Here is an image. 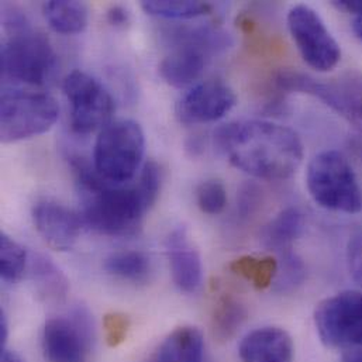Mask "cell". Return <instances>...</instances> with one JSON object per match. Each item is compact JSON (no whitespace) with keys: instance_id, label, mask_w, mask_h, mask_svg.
<instances>
[{"instance_id":"obj_7","label":"cell","mask_w":362,"mask_h":362,"mask_svg":"<svg viewBox=\"0 0 362 362\" xmlns=\"http://www.w3.org/2000/svg\"><path fill=\"white\" fill-rule=\"evenodd\" d=\"M279 89L313 96L341 115L362 132V74L347 72L337 79L322 81L298 71H281Z\"/></svg>"},{"instance_id":"obj_33","label":"cell","mask_w":362,"mask_h":362,"mask_svg":"<svg viewBox=\"0 0 362 362\" xmlns=\"http://www.w3.org/2000/svg\"><path fill=\"white\" fill-rule=\"evenodd\" d=\"M107 21L113 27H126L130 23V13L124 6L115 4L107 10Z\"/></svg>"},{"instance_id":"obj_32","label":"cell","mask_w":362,"mask_h":362,"mask_svg":"<svg viewBox=\"0 0 362 362\" xmlns=\"http://www.w3.org/2000/svg\"><path fill=\"white\" fill-rule=\"evenodd\" d=\"M258 190L255 186L250 185V186H245L241 192V199H240V203H238V207H240V211L243 216H248L252 213V210L257 207V203H258V196H257Z\"/></svg>"},{"instance_id":"obj_15","label":"cell","mask_w":362,"mask_h":362,"mask_svg":"<svg viewBox=\"0 0 362 362\" xmlns=\"http://www.w3.org/2000/svg\"><path fill=\"white\" fill-rule=\"evenodd\" d=\"M173 42L175 49L161 61L158 71L168 85L185 88L200 78L211 55L217 52L192 40H175Z\"/></svg>"},{"instance_id":"obj_31","label":"cell","mask_w":362,"mask_h":362,"mask_svg":"<svg viewBox=\"0 0 362 362\" xmlns=\"http://www.w3.org/2000/svg\"><path fill=\"white\" fill-rule=\"evenodd\" d=\"M334 6L353 14V31L362 41V0H340L334 1Z\"/></svg>"},{"instance_id":"obj_22","label":"cell","mask_w":362,"mask_h":362,"mask_svg":"<svg viewBox=\"0 0 362 362\" xmlns=\"http://www.w3.org/2000/svg\"><path fill=\"white\" fill-rule=\"evenodd\" d=\"M109 275L132 284H144L151 275V261L141 251H119L105 261Z\"/></svg>"},{"instance_id":"obj_5","label":"cell","mask_w":362,"mask_h":362,"mask_svg":"<svg viewBox=\"0 0 362 362\" xmlns=\"http://www.w3.org/2000/svg\"><path fill=\"white\" fill-rule=\"evenodd\" d=\"M57 54L49 40L31 27L7 34L1 44V78L30 86H44L55 75Z\"/></svg>"},{"instance_id":"obj_4","label":"cell","mask_w":362,"mask_h":362,"mask_svg":"<svg viewBox=\"0 0 362 362\" xmlns=\"http://www.w3.org/2000/svg\"><path fill=\"white\" fill-rule=\"evenodd\" d=\"M146 134L134 120H116L107 124L95 143L93 167L110 183L132 181L143 165Z\"/></svg>"},{"instance_id":"obj_3","label":"cell","mask_w":362,"mask_h":362,"mask_svg":"<svg viewBox=\"0 0 362 362\" xmlns=\"http://www.w3.org/2000/svg\"><path fill=\"white\" fill-rule=\"evenodd\" d=\"M310 197L320 207L344 214L362 211V187L349 158L337 150L316 154L306 171Z\"/></svg>"},{"instance_id":"obj_26","label":"cell","mask_w":362,"mask_h":362,"mask_svg":"<svg viewBox=\"0 0 362 362\" xmlns=\"http://www.w3.org/2000/svg\"><path fill=\"white\" fill-rule=\"evenodd\" d=\"M305 265L302 259L292 251L281 254L278 259V272L275 278V291L281 293L292 292L302 285L305 279Z\"/></svg>"},{"instance_id":"obj_28","label":"cell","mask_w":362,"mask_h":362,"mask_svg":"<svg viewBox=\"0 0 362 362\" xmlns=\"http://www.w3.org/2000/svg\"><path fill=\"white\" fill-rule=\"evenodd\" d=\"M130 327L132 322L127 315L119 312L107 313L103 317V333L106 344L112 349L122 346L129 336Z\"/></svg>"},{"instance_id":"obj_11","label":"cell","mask_w":362,"mask_h":362,"mask_svg":"<svg viewBox=\"0 0 362 362\" xmlns=\"http://www.w3.org/2000/svg\"><path fill=\"white\" fill-rule=\"evenodd\" d=\"M90 341V317L85 309H76L69 317L47 320L41 334L42 354L47 362H86Z\"/></svg>"},{"instance_id":"obj_27","label":"cell","mask_w":362,"mask_h":362,"mask_svg":"<svg viewBox=\"0 0 362 362\" xmlns=\"http://www.w3.org/2000/svg\"><path fill=\"white\" fill-rule=\"evenodd\" d=\"M196 202L203 213L217 216L227 206V190L217 180L202 182L196 189Z\"/></svg>"},{"instance_id":"obj_2","label":"cell","mask_w":362,"mask_h":362,"mask_svg":"<svg viewBox=\"0 0 362 362\" xmlns=\"http://www.w3.org/2000/svg\"><path fill=\"white\" fill-rule=\"evenodd\" d=\"M151 207L136 185L107 183L85 197L82 220L96 233L109 237L134 235Z\"/></svg>"},{"instance_id":"obj_1","label":"cell","mask_w":362,"mask_h":362,"mask_svg":"<svg viewBox=\"0 0 362 362\" xmlns=\"http://www.w3.org/2000/svg\"><path fill=\"white\" fill-rule=\"evenodd\" d=\"M214 144L234 168L267 181L291 178L305 157L299 134L268 120L227 123L216 130Z\"/></svg>"},{"instance_id":"obj_17","label":"cell","mask_w":362,"mask_h":362,"mask_svg":"<svg viewBox=\"0 0 362 362\" xmlns=\"http://www.w3.org/2000/svg\"><path fill=\"white\" fill-rule=\"evenodd\" d=\"M28 264L30 278L38 298L47 303L62 302L69 291V282L64 272L42 254H33Z\"/></svg>"},{"instance_id":"obj_23","label":"cell","mask_w":362,"mask_h":362,"mask_svg":"<svg viewBox=\"0 0 362 362\" xmlns=\"http://www.w3.org/2000/svg\"><path fill=\"white\" fill-rule=\"evenodd\" d=\"M230 269L248 281L257 289H267L274 285L278 272V259L271 255H243L230 264Z\"/></svg>"},{"instance_id":"obj_20","label":"cell","mask_w":362,"mask_h":362,"mask_svg":"<svg viewBox=\"0 0 362 362\" xmlns=\"http://www.w3.org/2000/svg\"><path fill=\"white\" fill-rule=\"evenodd\" d=\"M42 14L48 25L59 34L82 33L89 20L88 6L76 0H49L42 4Z\"/></svg>"},{"instance_id":"obj_29","label":"cell","mask_w":362,"mask_h":362,"mask_svg":"<svg viewBox=\"0 0 362 362\" xmlns=\"http://www.w3.org/2000/svg\"><path fill=\"white\" fill-rule=\"evenodd\" d=\"M163 170L161 167L154 163L150 161L147 163L140 174V178L137 182V186L140 189V192L143 193L146 202L148 203L150 207L154 206V203L157 202L160 192H161V186H163Z\"/></svg>"},{"instance_id":"obj_35","label":"cell","mask_w":362,"mask_h":362,"mask_svg":"<svg viewBox=\"0 0 362 362\" xmlns=\"http://www.w3.org/2000/svg\"><path fill=\"white\" fill-rule=\"evenodd\" d=\"M0 362H25L16 351H10V350H3L1 351V357Z\"/></svg>"},{"instance_id":"obj_16","label":"cell","mask_w":362,"mask_h":362,"mask_svg":"<svg viewBox=\"0 0 362 362\" xmlns=\"http://www.w3.org/2000/svg\"><path fill=\"white\" fill-rule=\"evenodd\" d=\"M293 354L291 334L275 326L252 330L238 347L241 362H293Z\"/></svg>"},{"instance_id":"obj_14","label":"cell","mask_w":362,"mask_h":362,"mask_svg":"<svg viewBox=\"0 0 362 362\" xmlns=\"http://www.w3.org/2000/svg\"><path fill=\"white\" fill-rule=\"evenodd\" d=\"M174 284L183 293H196L203 282V262L186 227L173 228L165 240Z\"/></svg>"},{"instance_id":"obj_37","label":"cell","mask_w":362,"mask_h":362,"mask_svg":"<svg viewBox=\"0 0 362 362\" xmlns=\"http://www.w3.org/2000/svg\"><path fill=\"white\" fill-rule=\"evenodd\" d=\"M356 148H357V151H358V156L362 158V144L361 143H358V144H356Z\"/></svg>"},{"instance_id":"obj_19","label":"cell","mask_w":362,"mask_h":362,"mask_svg":"<svg viewBox=\"0 0 362 362\" xmlns=\"http://www.w3.org/2000/svg\"><path fill=\"white\" fill-rule=\"evenodd\" d=\"M305 228V217L300 210L288 207L278 213L262 230L264 245L279 254L292 251L293 243Z\"/></svg>"},{"instance_id":"obj_18","label":"cell","mask_w":362,"mask_h":362,"mask_svg":"<svg viewBox=\"0 0 362 362\" xmlns=\"http://www.w3.org/2000/svg\"><path fill=\"white\" fill-rule=\"evenodd\" d=\"M204 341L200 330L182 326L170 333L157 351V362H203Z\"/></svg>"},{"instance_id":"obj_6","label":"cell","mask_w":362,"mask_h":362,"mask_svg":"<svg viewBox=\"0 0 362 362\" xmlns=\"http://www.w3.org/2000/svg\"><path fill=\"white\" fill-rule=\"evenodd\" d=\"M59 116L57 100L45 93L6 89L0 99V139L17 143L52 129Z\"/></svg>"},{"instance_id":"obj_12","label":"cell","mask_w":362,"mask_h":362,"mask_svg":"<svg viewBox=\"0 0 362 362\" xmlns=\"http://www.w3.org/2000/svg\"><path fill=\"white\" fill-rule=\"evenodd\" d=\"M237 105L234 90L221 81L194 85L177 105V116L183 124H206L227 116Z\"/></svg>"},{"instance_id":"obj_21","label":"cell","mask_w":362,"mask_h":362,"mask_svg":"<svg viewBox=\"0 0 362 362\" xmlns=\"http://www.w3.org/2000/svg\"><path fill=\"white\" fill-rule=\"evenodd\" d=\"M247 319V309L240 299L230 293H223L211 315V332L217 341H230L241 329Z\"/></svg>"},{"instance_id":"obj_10","label":"cell","mask_w":362,"mask_h":362,"mask_svg":"<svg viewBox=\"0 0 362 362\" xmlns=\"http://www.w3.org/2000/svg\"><path fill=\"white\" fill-rule=\"evenodd\" d=\"M320 341L329 349H362V292L344 291L319 302L313 315Z\"/></svg>"},{"instance_id":"obj_36","label":"cell","mask_w":362,"mask_h":362,"mask_svg":"<svg viewBox=\"0 0 362 362\" xmlns=\"http://www.w3.org/2000/svg\"><path fill=\"white\" fill-rule=\"evenodd\" d=\"M341 362H362V349H354L349 351Z\"/></svg>"},{"instance_id":"obj_8","label":"cell","mask_w":362,"mask_h":362,"mask_svg":"<svg viewBox=\"0 0 362 362\" xmlns=\"http://www.w3.org/2000/svg\"><path fill=\"white\" fill-rule=\"evenodd\" d=\"M289 34L302 59L317 72L333 71L341 59V48L322 16L308 4H295L286 16Z\"/></svg>"},{"instance_id":"obj_9","label":"cell","mask_w":362,"mask_h":362,"mask_svg":"<svg viewBox=\"0 0 362 362\" xmlns=\"http://www.w3.org/2000/svg\"><path fill=\"white\" fill-rule=\"evenodd\" d=\"M62 89L69 103L71 127L75 133L102 132L112 123L115 100L96 78L75 69L65 76Z\"/></svg>"},{"instance_id":"obj_25","label":"cell","mask_w":362,"mask_h":362,"mask_svg":"<svg viewBox=\"0 0 362 362\" xmlns=\"http://www.w3.org/2000/svg\"><path fill=\"white\" fill-rule=\"evenodd\" d=\"M30 261L25 248L4 231L0 234V276L4 282H18Z\"/></svg>"},{"instance_id":"obj_34","label":"cell","mask_w":362,"mask_h":362,"mask_svg":"<svg viewBox=\"0 0 362 362\" xmlns=\"http://www.w3.org/2000/svg\"><path fill=\"white\" fill-rule=\"evenodd\" d=\"M7 339H8V323H7V316H6L4 310H3V309H0V347H1V351H3V350H4V347H6Z\"/></svg>"},{"instance_id":"obj_30","label":"cell","mask_w":362,"mask_h":362,"mask_svg":"<svg viewBox=\"0 0 362 362\" xmlns=\"http://www.w3.org/2000/svg\"><path fill=\"white\" fill-rule=\"evenodd\" d=\"M347 267L351 278L362 288V228L356 230L349 238Z\"/></svg>"},{"instance_id":"obj_13","label":"cell","mask_w":362,"mask_h":362,"mask_svg":"<svg viewBox=\"0 0 362 362\" xmlns=\"http://www.w3.org/2000/svg\"><path fill=\"white\" fill-rule=\"evenodd\" d=\"M33 221L41 238L57 251H68L76 244L83 223L78 213L48 199L34 206Z\"/></svg>"},{"instance_id":"obj_24","label":"cell","mask_w":362,"mask_h":362,"mask_svg":"<svg viewBox=\"0 0 362 362\" xmlns=\"http://www.w3.org/2000/svg\"><path fill=\"white\" fill-rule=\"evenodd\" d=\"M141 7L147 14L167 20H192L211 11L210 3L190 0H144Z\"/></svg>"}]
</instances>
